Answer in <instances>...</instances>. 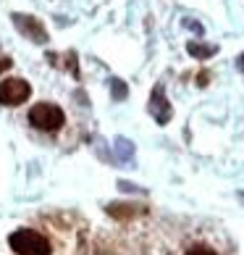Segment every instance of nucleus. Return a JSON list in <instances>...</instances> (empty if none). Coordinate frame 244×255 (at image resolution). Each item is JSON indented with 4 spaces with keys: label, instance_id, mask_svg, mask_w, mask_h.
<instances>
[{
    "label": "nucleus",
    "instance_id": "nucleus-1",
    "mask_svg": "<svg viewBox=\"0 0 244 255\" xmlns=\"http://www.w3.org/2000/svg\"><path fill=\"white\" fill-rule=\"evenodd\" d=\"M8 245L18 255H50V242L34 229H16L8 237Z\"/></svg>",
    "mask_w": 244,
    "mask_h": 255
},
{
    "label": "nucleus",
    "instance_id": "nucleus-2",
    "mask_svg": "<svg viewBox=\"0 0 244 255\" xmlns=\"http://www.w3.org/2000/svg\"><path fill=\"white\" fill-rule=\"evenodd\" d=\"M29 124L40 131H58L66 124V113L55 103H37L29 111Z\"/></svg>",
    "mask_w": 244,
    "mask_h": 255
},
{
    "label": "nucleus",
    "instance_id": "nucleus-3",
    "mask_svg": "<svg viewBox=\"0 0 244 255\" xmlns=\"http://www.w3.org/2000/svg\"><path fill=\"white\" fill-rule=\"evenodd\" d=\"M29 98H32V87L26 79L11 77V79L0 82V103H3V106H21V103H26Z\"/></svg>",
    "mask_w": 244,
    "mask_h": 255
},
{
    "label": "nucleus",
    "instance_id": "nucleus-4",
    "mask_svg": "<svg viewBox=\"0 0 244 255\" xmlns=\"http://www.w3.org/2000/svg\"><path fill=\"white\" fill-rule=\"evenodd\" d=\"M11 21H13L16 29L21 32V34H24L29 42H34V45H45V42L50 40L48 32H45V26H42L40 21H37L34 16H26V13H13V16H11Z\"/></svg>",
    "mask_w": 244,
    "mask_h": 255
},
{
    "label": "nucleus",
    "instance_id": "nucleus-5",
    "mask_svg": "<svg viewBox=\"0 0 244 255\" xmlns=\"http://www.w3.org/2000/svg\"><path fill=\"white\" fill-rule=\"evenodd\" d=\"M147 111H150V116H153L161 127H165L168 121L173 119V108H171V103H168V98H165V87H163V84H158V87L153 90L150 103H147Z\"/></svg>",
    "mask_w": 244,
    "mask_h": 255
},
{
    "label": "nucleus",
    "instance_id": "nucleus-6",
    "mask_svg": "<svg viewBox=\"0 0 244 255\" xmlns=\"http://www.w3.org/2000/svg\"><path fill=\"white\" fill-rule=\"evenodd\" d=\"M186 53H189L192 58H197V61H208L210 55L218 53V45H205L200 40H189L186 42Z\"/></svg>",
    "mask_w": 244,
    "mask_h": 255
},
{
    "label": "nucleus",
    "instance_id": "nucleus-7",
    "mask_svg": "<svg viewBox=\"0 0 244 255\" xmlns=\"http://www.w3.org/2000/svg\"><path fill=\"white\" fill-rule=\"evenodd\" d=\"M126 95H129V87H126V84L121 82L118 77L110 79V98H113V100H124Z\"/></svg>",
    "mask_w": 244,
    "mask_h": 255
},
{
    "label": "nucleus",
    "instance_id": "nucleus-8",
    "mask_svg": "<svg viewBox=\"0 0 244 255\" xmlns=\"http://www.w3.org/2000/svg\"><path fill=\"white\" fill-rule=\"evenodd\" d=\"M116 150H118V155L126 158V160L134 155V145H131L129 139H116Z\"/></svg>",
    "mask_w": 244,
    "mask_h": 255
},
{
    "label": "nucleus",
    "instance_id": "nucleus-9",
    "mask_svg": "<svg viewBox=\"0 0 244 255\" xmlns=\"http://www.w3.org/2000/svg\"><path fill=\"white\" fill-rule=\"evenodd\" d=\"M184 255H218L213 248H208V245H189V248L184 250Z\"/></svg>",
    "mask_w": 244,
    "mask_h": 255
},
{
    "label": "nucleus",
    "instance_id": "nucleus-10",
    "mask_svg": "<svg viewBox=\"0 0 244 255\" xmlns=\"http://www.w3.org/2000/svg\"><path fill=\"white\" fill-rule=\"evenodd\" d=\"M11 58H8V55H0V71H8V69H11Z\"/></svg>",
    "mask_w": 244,
    "mask_h": 255
},
{
    "label": "nucleus",
    "instance_id": "nucleus-11",
    "mask_svg": "<svg viewBox=\"0 0 244 255\" xmlns=\"http://www.w3.org/2000/svg\"><path fill=\"white\" fill-rule=\"evenodd\" d=\"M237 66H239V69L244 71V53H242V55H239V58H237Z\"/></svg>",
    "mask_w": 244,
    "mask_h": 255
},
{
    "label": "nucleus",
    "instance_id": "nucleus-12",
    "mask_svg": "<svg viewBox=\"0 0 244 255\" xmlns=\"http://www.w3.org/2000/svg\"><path fill=\"white\" fill-rule=\"evenodd\" d=\"M242 197H244V195H242Z\"/></svg>",
    "mask_w": 244,
    "mask_h": 255
}]
</instances>
